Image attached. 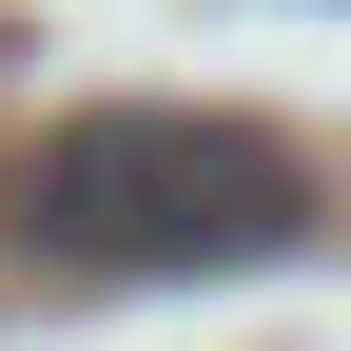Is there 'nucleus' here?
I'll list each match as a JSON object with an SVG mask.
<instances>
[{
	"label": "nucleus",
	"instance_id": "f257e3e1",
	"mask_svg": "<svg viewBox=\"0 0 351 351\" xmlns=\"http://www.w3.org/2000/svg\"><path fill=\"white\" fill-rule=\"evenodd\" d=\"M0 234H20V274H117V293H156V274H274V254H313V176L254 117L98 98L59 137H20Z\"/></svg>",
	"mask_w": 351,
	"mask_h": 351
}]
</instances>
